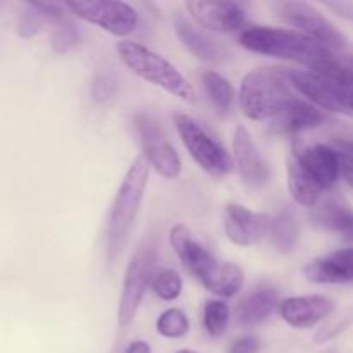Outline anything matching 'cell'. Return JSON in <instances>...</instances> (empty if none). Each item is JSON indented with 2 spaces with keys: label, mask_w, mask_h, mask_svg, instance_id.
I'll return each instance as SVG.
<instances>
[{
  "label": "cell",
  "mask_w": 353,
  "mask_h": 353,
  "mask_svg": "<svg viewBox=\"0 0 353 353\" xmlns=\"http://www.w3.org/2000/svg\"><path fill=\"white\" fill-rule=\"evenodd\" d=\"M324 6L331 10H336L340 16L353 21V2H326Z\"/></svg>",
  "instance_id": "33"
},
{
  "label": "cell",
  "mask_w": 353,
  "mask_h": 353,
  "mask_svg": "<svg viewBox=\"0 0 353 353\" xmlns=\"http://www.w3.org/2000/svg\"><path fill=\"white\" fill-rule=\"evenodd\" d=\"M292 71L259 68L247 72L240 88V107L252 121L276 119L296 99Z\"/></svg>",
  "instance_id": "4"
},
{
  "label": "cell",
  "mask_w": 353,
  "mask_h": 353,
  "mask_svg": "<svg viewBox=\"0 0 353 353\" xmlns=\"http://www.w3.org/2000/svg\"><path fill=\"white\" fill-rule=\"evenodd\" d=\"M324 353H336V350H327V352H324Z\"/></svg>",
  "instance_id": "37"
},
{
  "label": "cell",
  "mask_w": 353,
  "mask_h": 353,
  "mask_svg": "<svg viewBox=\"0 0 353 353\" xmlns=\"http://www.w3.org/2000/svg\"><path fill=\"white\" fill-rule=\"evenodd\" d=\"M72 14L88 23L97 24L103 31L117 37H126L133 33L138 24V14L128 2L114 0H93V2H68L65 3Z\"/></svg>",
  "instance_id": "11"
},
{
  "label": "cell",
  "mask_w": 353,
  "mask_h": 353,
  "mask_svg": "<svg viewBox=\"0 0 353 353\" xmlns=\"http://www.w3.org/2000/svg\"><path fill=\"white\" fill-rule=\"evenodd\" d=\"M126 353H152V352H150V345H148L147 341L137 340L133 341V343H130Z\"/></svg>",
  "instance_id": "34"
},
{
  "label": "cell",
  "mask_w": 353,
  "mask_h": 353,
  "mask_svg": "<svg viewBox=\"0 0 353 353\" xmlns=\"http://www.w3.org/2000/svg\"><path fill=\"white\" fill-rule=\"evenodd\" d=\"M279 312L292 327L305 330L330 317L334 312V302L323 295L293 296L281 303Z\"/></svg>",
  "instance_id": "16"
},
{
  "label": "cell",
  "mask_w": 353,
  "mask_h": 353,
  "mask_svg": "<svg viewBox=\"0 0 353 353\" xmlns=\"http://www.w3.org/2000/svg\"><path fill=\"white\" fill-rule=\"evenodd\" d=\"M271 240L274 247L283 254H288L296 247L300 238L299 221L292 210H283L271 221Z\"/></svg>",
  "instance_id": "23"
},
{
  "label": "cell",
  "mask_w": 353,
  "mask_h": 353,
  "mask_svg": "<svg viewBox=\"0 0 353 353\" xmlns=\"http://www.w3.org/2000/svg\"><path fill=\"white\" fill-rule=\"evenodd\" d=\"M169 241L185 268L217 296H233L245 281L243 271L231 262H219L207 248L193 240L185 224H174L169 231Z\"/></svg>",
  "instance_id": "1"
},
{
  "label": "cell",
  "mask_w": 353,
  "mask_h": 353,
  "mask_svg": "<svg viewBox=\"0 0 353 353\" xmlns=\"http://www.w3.org/2000/svg\"><path fill=\"white\" fill-rule=\"evenodd\" d=\"M176 353H199V352H193V350H186V348H185V350H178V352H176Z\"/></svg>",
  "instance_id": "36"
},
{
  "label": "cell",
  "mask_w": 353,
  "mask_h": 353,
  "mask_svg": "<svg viewBox=\"0 0 353 353\" xmlns=\"http://www.w3.org/2000/svg\"><path fill=\"white\" fill-rule=\"evenodd\" d=\"M116 52L121 61L141 79L172 93L183 102H195V90L190 85L188 79L172 62L162 57L161 54L131 40L119 41L116 45Z\"/></svg>",
  "instance_id": "6"
},
{
  "label": "cell",
  "mask_w": 353,
  "mask_h": 353,
  "mask_svg": "<svg viewBox=\"0 0 353 353\" xmlns=\"http://www.w3.org/2000/svg\"><path fill=\"white\" fill-rule=\"evenodd\" d=\"M276 10L279 16L292 26L299 28L303 34L321 41L333 52H340L347 48V38L327 21L316 7L305 2H279L276 3Z\"/></svg>",
  "instance_id": "10"
},
{
  "label": "cell",
  "mask_w": 353,
  "mask_h": 353,
  "mask_svg": "<svg viewBox=\"0 0 353 353\" xmlns=\"http://www.w3.org/2000/svg\"><path fill=\"white\" fill-rule=\"evenodd\" d=\"M305 276L312 283H350L353 281V248H345L327 257L312 261L305 268Z\"/></svg>",
  "instance_id": "17"
},
{
  "label": "cell",
  "mask_w": 353,
  "mask_h": 353,
  "mask_svg": "<svg viewBox=\"0 0 353 353\" xmlns=\"http://www.w3.org/2000/svg\"><path fill=\"white\" fill-rule=\"evenodd\" d=\"M240 45L247 50L269 57L300 62L309 69L326 61L338 59L330 47L307 34L271 26L247 28L241 33Z\"/></svg>",
  "instance_id": "2"
},
{
  "label": "cell",
  "mask_w": 353,
  "mask_h": 353,
  "mask_svg": "<svg viewBox=\"0 0 353 353\" xmlns=\"http://www.w3.org/2000/svg\"><path fill=\"white\" fill-rule=\"evenodd\" d=\"M292 83L296 93L319 109L353 116V68L341 64L340 59L317 64L309 71H292Z\"/></svg>",
  "instance_id": "3"
},
{
  "label": "cell",
  "mask_w": 353,
  "mask_h": 353,
  "mask_svg": "<svg viewBox=\"0 0 353 353\" xmlns=\"http://www.w3.org/2000/svg\"><path fill=\"white\" fill-rule=\"evenodd\" d=\"M293 155L323 190L331 188L340 178V159L336 148L321 143L305 147L295 145Z\"/></svg>",
  "instance_id": "14"
},
{
  "label": "cell",
  "mask_w": 353,
  "mask_h": 353,
  "mask_svg": "<svg viewBox=\"0 0 353 353\" xmlns=\"http://www.w3.org/2000/svg\"><path fill=\"white\" fill-rule=\"evenodd\" d=\"M78 43L79 31L69 17L59 21V23H55L54 26H52L50 45L54 52H57V54H65V52L72 50Z\"/></svg>",
  "instance_id": "28"
},
{
  "label": "cell",
  "mask_w": 353,
  "mask_h": 353,
  "mask_svg": "<svg viewBox=\"0 0 353 353\" xmlns=\"http://www.w3.org/2000/svg\"><path fill=\"white\" fill-rule=\"evenodd\" d=\"M327 116L324 110L314 105L312 102H305V100L296 97L290 105L279 114L276 119H272L274 130L279 133H300V131L312 130V128L321 126L326 123Z\"/></svg>",
  "instance_id": "18"
},
{
  "label": "cell",
  "mask_w": 353,
  "mask_h": 353,
  "mask_svg": "<svg viewBox=\"0 0 353 353\" xmlns=\"http://www.w3.org/2000/svg\"><path fill=\"white\" fill-rule=\"evenodd\" d=\"M271 221L265 214L248 210L240 203H228L224 209V233L231 243L250 247L271 231Z\"/></svg>",
  "instance_id": "12"
},
{
  "label": "cell",
  "mask_w": 353,
  "mask_h": 353,
  "mask_svg": "<svg viewBox=\"0 0 353 353\" xmlns=\"http://www.w3.org/2000/svg\"><path fill=\"white\" fill-rule=\"evenodd\" d=\"M172 23H174V31L176 34H178L179 40H181V43L185 45L196 59H200V61L203 62H209V64H219V62L223 61V47H219L216 41L210 40L209 37H205V34H203L199 28L193 26L183 14L176 12Z\"/></svg>",
  "instance_id": "19"
},
{
  "label": "cell",
  "mask_w": 353,
  "mask_h": 353,
  "mask_svg": "<svg viewBox=\"0 0 353 353\" xmlns=\"http://www.w3.org/2000/svg\"><path fill=\"white\" fill-rule=\"evenodd\" d=\"M150 286L162 300H174L181 295L183 279L172 269H155Z\"/></svg>",
  "instance_id": "26"
},
{
  "label": "cell",
  "mask_w": 353,
  "mask_h": 353,
  "mask_svg": "<svg viewBox=\"0 0 353 353\" xmlns=\"http://www.w3.org/2000/svg\"><path fill=\"white\" fill-rule=\"evenodd\" d=\"M202 85L205 88L207 95H209L210 103L217 114L224 116L231 110L234 100V92L231 83L224 78L223 74L216 71H203L202 72Z\"/></svg>",
  "instance_id": "24"
},
{
  "label": "cell",
  "mask_w": 353,
  "mask_h": 353,
  "mask_svg": "<svg viewBox=\"0 0 353 353\" xmlns=\"http://www.w3.org/2000/svg\"><path fill=\"white\" fill-rule=\"evenodd\" d=\"M261 341L255 336H241L230 347L228 353H257Z\"/></svg>",
  "instance_id": "31"
},
{
  "label": "cell",
  "mask_w": 353,
  "mask_h": 353,
  "mask_svg": "<svg viewBox=\"0 0 353 353\" xmlns=\"http://www.w3.org/2000/svg\"><path fill=\"white\" fill-rule=\"evenodd\" d=\"M134 124H137L138 137H140L143 157L147 159L150 168H154L162 178H178L181 172V159L171 141L168 140L161 124L148 114L137 116Z\"/></svg>",
  "instance_id": "9"
},
{
  "label": "cell",
  "mask_w": 353,
  "mask_h": 353,
  "mask_svg": "<svg viewBox=\"0 0 353 353\" xmlns=\"http://www.w3.org/2000/svg\"><path fill=\"white\" fill-rule=\"evenodd\" d=\"M278 305V292L272 288H261L240 300L236 305V321L245 326L262 323Z\"/></svg>",
  "instance_id": "21"
},
{
  "label": "cell",
  "mask_w": 353,
  "mask_h": 353,
  "mask_svg": "<svg viewBox=\"0 0 353 353\" xmlns=\"http://www.w3.org/2000/svg\"><path fill=\"white\" fill-rule=\"evenodd\" d=\"M233 154L238 172L248 186H262L268 183V164L262 159L252 134L243 126H238L233 134Z\"/></svg>",
  "instance_id": "15"
},
{
  "label": "cell",
  "mask_w": 353,
  "mask_h": 353,
  "mask_svg": "<svg viewBox=\"0 0 353 353\" xmlns=\"http://www.w3.org/2000/svg\"><path fill=\"white\" fill-rule=\"evenodd\" d=\"M314 219L324 230L353 241V209L340 199H330L314 212Z\"/></svg>",
  "instance_id": "20"
},
{
  "label": "cell",
  "mask_w": 353,
  "mask_h": 353,
  "mask_svg": "<svg viewBox=\"0 0 353 353\" xmlns=\"http://www.w3.org/2000/svg\"><path fill=\"white\" fill-rule=\"evenodd\" d=\"M336 145V150L345 152V154L353 155V140L352 138H345V140H334Z\"/></svg>",
  "instance_id": "35"
},
{
  "label": "cell",
  "mask_w": 353,
  "mask_h": 353,
  "mask_svg": "<svg viewBox=\"0 0 353 353\" xmlns=\"http://www.w3.org/2000/svg\"><path fill=\"white\" fill-rule=\"evenodd\" d=\"M288 190L293 200L303 207H314L319 202L323 188L316 183V179L303 169V165L293 155L288 161Z\"/></svg>",
  "instance_id": "22"
},
{
  "label": "cell",
  "mask_w": 353,
  "mask_h": 353,
  "mask_svg": "<svg viewBox=\"0 0 353 353\" xmlns=\"http://www.w3.org/2000/svg\"><path fill=\"white\" fill-rule=\"evenodd\" d=\"M186 10L202 28L217 33H231L245 24V10L234 2H186Z\"/></svg>",
  "instance_id": "13"
},
{
  "label": "cell",
  "mask_w": 353,
  "mask_h": 353,
  "mask_svg": "<svg viewBox=\"0 0 353 353\" xmlns=\"http://www.w3.org/2000/svg\"><path fill=\"white\" fill-rule=\"evenodd\" d=\"M154 245H145L140 252L134 254L128 265L126 276L123 281V292L119 296V307H117V321L119 326H130L138 312L141 299L145 295L147 286H150L152 274H154Z\"/></svg>",
  "instance_id": "8"
},
{
  "label": "cell",
  "mask_w": 353,
  "mask_h": 353,
  "mask_svg": "<svg viewBox=\"0 0 353 353\" xmlns=\"http://www.w3.org/2000/svg\"><path fill=\"white\" fill-rule=\"evenodd\" d=\"M159 334L165 338H183L190 330L188 317L179 309H168L157 319Z\"/></svg>",
  "instance_id": "29"
},
{
  "label": "cell",
  "mask_w": 353,
  "mask_h": 353,
  "mask_svg": "<svg viewBox=\"0 0 353 353\" xmlns=\"http://www.w3.org/2000/svg\"><path fill=\"white\" fill-rule=\"evenodd\" d=\"M148 176H150V164L147 162V159L143 155L134 157L126 176L121 181L116 196H114L109 219H107L105 243L109 262H114L119 257L121 250L126 243L128 234L133 228L145 190H147Z\"/></svg>",
  "instance_id": "5"
},
{
  "label": "cell",
  "mask_w": 353,
  "mask_h": 353,
  "mask_svg": "<svg viewBox=\"0 0 353 353\" xmlns=\"http://www.w3.org/2000/svg\"><path fill=\"white\" fill-rule=\"evenodd\" d=\"M338 159H340V176L347 185L353 186V155L338 150Z\"/></svg>",
  "instance_id": "32"
},
{
  "label": "cell",
  "mask_w": 353,
  "mask_h": 353,
  "mask_svg": "<svg viewBox=\"0 0 353 353\" xmlns=\"http://www.w3.org/2000/svg\"><path fill=\"white\" fill-rule=\"evenodd\" d=\"M114 90H116L114 79H110V76L107 74H99L92 85L93 100H97V102H105V100H109L114 95Z\"/></svg>",
  "instance_id": "30"
},
{
  "label": "cell",
  "mask_w": 353,
  "mask_h": 353,
  "mask_svg": "<svg viewBox=\"0 0 353 353\" xmlns=\"http://www.w3.org/2000/svg\"><path fill=\"white\" fill-rule=\"evenodd\" d=\"M45 24H52L50 19L41 12L40 7L34 2L24 3V9L21 10L17 17V33L23 38H33L41 31Z\"/></svg>",
  "instance_id": "27"
},
{
  "label": "cell",
  "mask_w": 353,
  "mask_h": 353,
  "mask_svg": "<svg viewBox=\"0 0 353 353\" xmlns=\"http://www.w3.org/2000/svg\"><path fill=\"white\" fill-rule=\"evenodd\" d=\"M174 123L183 145L203 171L212 176H226L228 172L233 171V159L226 148L217 143L209 133H205V130L195 119L186 114H178Z\"/></svg>",
  "instance_id": "7"
},
{
  "label": "cell",
  "mask_w": 353,
  "mask_h": 353,
  "mask_svg": "<svg viewBox=\"0 0 353 353\" xmlns=\"http://www.w3.org/2000/svg\"><path fill=\"white\" fill-rule=\"evenodd\" d=\"M230 305L221 300H209L203 307V326L210 336H221L230 324Z\"/></svg>",
  "instance_id": "25"
}]
</instances>
